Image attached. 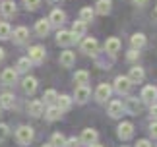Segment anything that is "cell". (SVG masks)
I'll use <instances>...</instances> for the list:
<instances>
[{
	"mask_svg": "<svg viewBox=\"0 0 157 147\" xmlns=\"http://www.w3.org/2000/svg\"><path fill=\"white\" fill-rule=\"evenodd\" d=\"M14 95H12V93H2V95H0V107H2V108H12V107H14Z\"/></svg>",
	"mask_w": 157,
	"mask_h": 147,
	"instance_id": "obj_22",
	"label": "cell"
},
{
	"mask_svg": "<svg viewBox=\"0 0 157 147\" xmlns=\"http://www.w3.org/2000/svg\"><path fill=\"white\" fill-rule=\"evenodd\" d=\"M82 48H83V52H87V54H97V48H99V45H97V41L95 39H86L82 43Z\"/></svg>",
	"mask_w": 157,
	"mask_h": 147,
	"instance_id": "obj_13",
	"label": "cell"
},
{
	"mask_svg": "<svg viewBox=\"0 0 157 147\" xmlns=\"http://www.w3.org/2000/svg\"><path fill=\"white\" fill-rule=\"evenodd\" d=\"M80 141L82 143H86V145H91L97 141V132L93 130V128H86V130L82 132V138H80Z\"/></svg>",
	"mask_w": 157,
	"mask_h": 147,
	"instance_id": "obj_5",
	"label": "cell"
},
{
	"mask_svg": "<svg viewBox=\"0 0 157 147\" xmlns=\"http://www.w3.org/2000/svg\"><path fill=\"white\" fill-rule=\"evenodd\" d=\"M0 112H2V107H0Z\"/></svg>",
	"mask_w": 157,
	"mask_h": 147,
	"instance_id": "obj_47",
	"label": "cell"
},
{
	"mask_svg": "<svg viewBox=\"0 0 157 147\" xmlns=\"http://www.w3.org/2000/svg\"><path fill=\"white\" fill-rule=\"evenodd\" d=\"M56 97H58V93H56L54 89H47V91H45V95H43V99H45V103L52 105V103H56Z\"/></svg>",
	"mask_w": 157,
	"mask_h": 147,
	"instance_id": "obj_31",
	"label": "cell"
},
{
	"mask_svg": "<svg viewBox=\"0 0 157 147\" xmlns=\"http://www.w3.org/2000/svg\"><path fill=\"white\" fill-rule=\"evenodd\" d=\"M56 41H58V45H62V47H70L72 43H76L78 39L70 31H58L56 33Z\"/></svg>",
	"mask_w": 157,
	"mask_h": 147,
	"instance_id": "obj_4",
	"label": "cell"
},
{
	"mask_svg": "<svg viewBox=\"0 0 157 147\" xmlns=\"http://www.w3.org/2000/svg\"><path fill=\"white\" fill-rule=\"evenodd\" d=\"M157 99V89L153 87V85H146L142 91V101H146V103H155Z\"/></svg>",
	"mask_w": 157,
	"mask_h": 147,
	"instance_id": "obj_11",
	"label": "cell"
},
{
	"mask_svg": "<svg viewBox=\"0 0 157 147\" xmlns=\"http://www.w3.org/2000/svg\"><path fill=\"white\" fill-rule=\"evenodd\" d=\"M138 54H140V52H138L136 48H132V51L128 52V60H136V58H138Z\"/></svg>",
	"mask_w": 157,
	"mask_h": 147,
	"instance_id": "obj_39",
	"label": "cell"
},
{
	"mask_svg": "<svg viewBox=\"0 0 157 147\" xmlns=\"http://www.w3.org/2000/svg\"><path fill=\"white\" fill-rule=\"evenodd\" d=\"M136 147H153V145H151V143H149V141H147V139H140V141H138V143H136Z\"/></svg>",
	"mask_w": 157,
	"mask_h": 147,
	"instance_id": "obj_38",
	"label": "cell"
},
{
	"mask_svg": "<svg viewBox=\"0 0 157 147\" xmlns=\"http://www.w3.org/2000/svg\"><path fill=\"white\" fill-rule=\"evenodd\" d=\"M21 87H23V91H25V93H29V95L35 93V91H37V79L31 77V76H27L25 79H23Z\"/></svg>",
	"mask_w": 157,
	"mask_h": 147,
	"instance_id": "obj_15",
	"label": "cell"
},
{
	"mask_svg": "<svg viewBox=\"0 0 157 147\" xmlns=\"http://www.w3.org/2000/svg\"><path fill=\"white\" fill-rule=\"evenodd\" d=\"M10 35H12V27H10V23L0 21V39L6 41V39H10Z\"/></svg>",
	"mask_w": 157,
	"mask_h": 147,
	"instance_id": "obj_28",
	"label": "cell"
},
{
	"mask_svg": "<svg viewBox=\"0 0 157 147\" xmlns=\"http://www.w3.org/2000/svg\"><path fill=\"white\" fill-rule=\"evenodd\" d=\"M128 110L130 112H138V110H140V103H138V99H134V97L128 99Z\"/></svg>",
	"mask_w": 157,
	"mask_h": 147,
	"instance_id": "obj_34",
	"label": "cell"
},
{
	"mask_svg": "<svg viewBox=\"0 0 157 147\" xmlns=\"http://www.w3.org/2000/svg\"><path fill=\"white\" fill-rule=\"evenodd\" d=\"M72 35L76 37V39H80V37H83L86 35V21H74V25H72V31H70Z\"/></svg>",
	"mask_w": 157,
	"mask_h": 147,
	"instance_id": "obj_18",
	"label": "cell"
},
{
	"mask_svg": "<svg viewBox=\"0 0 157 147\" xmlns=\"http://www.w3.org/2000/svg\"><path fill=\"white\" fill-rule=\"evenodd\" d=\"M29 62H35V64H39V62H43L45 60V48L43 47H31L29 48Z\"/></svg>",
	"mask_w": 157,
	"mask_h": 147,
	"instance_id": "obj_2",
	"label": "cell"
},
{
	"mask_svg": "<svg viewBox=\"0 0 157 147\" xmlns=\"http://www.w3.org/2000/svg\"><path fill=\"white\" fill-rule=\"evenodd\" d=\"M27 110H29V114H31V116L37 118V116L43 114V103H41V101H31V103H29V107H27Z\"/></svg>",
	"mask_w": 157,
	"mask_h": 147,
	"instance_id": "obj_19",
	"label": "cell"
},
{
	"mask_svg": "<svg viewBox=\"0 0 157 147\" xmlns=\"http://www.w3.org/2000/svg\"><path fill=\"white\" fill-rule=\"evenodd\" d=\"M0 79H2V83H6V85L14 83L16 79H17V70H14V68H6V70L2 72V76H0Z\"/></svg>",
	"mask_w": 157,
	"mask_h": 147,
	"instance_id": "obj_12",
	"label": "cell"
},
{
	"mask_svg": "<svg viewBox=\"0 0 157 147\" xmlns=\"http://www.w3.org/2000/svg\"><path fill=\"white\" fill-rule=\"evenodd\" d=\"M95 10H97V14H101V16L109 14V12H111V0H99Z\"/></svg>",
	"mask_w": 157,
	"mask_h": 147,
	"instance_id": "obj_25",
	"label": "cell"
},
{
	"mask_svg": "<svg viewBox=\"0 0 157 147\" xmlns=\"http://www.w3.org/2000/svg\"><path fill=\"white\" fill-rule=\"evenodd\" d=\"M151 118L157 120V105H155V103H151Z\"/></svg>",
	"mask_w": 157,
	"mask_h": 147,
	"instance_id": "obj_41",
	"label": "cell"
},
{
	"mask_svg": "<svg viewBox=\"0 0 157 147\" xmlns=\"http://www.w3.org/2000/svg\"><path fill=\"white\" fill-rule=\"evenodd\" d=\"M64 12L62 10H52V14L49 17V21H51V25H62L64 23Z\"/></svg>",
	"mask_w": 157,
	"mask_h": 147,
	"instance_id": "obj_20",
	"label": "cell"
},
{
	"mask_svg": "<svg viewBox=\"0 0 157 147\" xmlns=\"http://www.w3.org/2000/svg\"><path fill=\"white\" fill-rule=\"evenodd\" d=\"M16 138H17V141H20L21 145L31 143V139H33V128L31 126H20V128H17V132H16Z\"/></svg>",
	"mask_w": 157,
	"mask_h": 147,
	"instance_id": "obj_1",
	"label": "cell"
},
{
	"mask_svg": "<svg viewBox=\"0 0 157 147\" xmlns=\"http://www.w3.org/2000/svg\"><path fill=\"white\" fill-rule=\"evenodd\" d=\"M134 4L136 6H144V4H147V0H134Z\"/></svg>",
	"mask_w": 157,
	"mask_h": 147,
	"instance_id": "obj_42",
	"label": "cell"
},
{
	"mask_svg": "<svg viewBox=\"0 0 157 147\" xmlns=\"http://www.w3.org/2000/svg\"><path fill=\"white\" fill-rule=\"evenodd\" d=\"M132 134H134V126H132V122H122V124L118 126V138L120 139H130Z\"/></svg>",
	"mask_w": 157,
	"mask_h": 147,
	"instance_id": "obj_7",
	"label": "cell"
},
{
	"mask_svg": "<svg viewBox=\"0 0 157 147\" xmlns=\"http://www.w3.org/2000/svg\"><path fill=\"white\" fill-rule=\"evenodd\" d=\"M130 87H132V83H130V79H128V77L118 76L117 79H114V89H117L118 93H128Z\"/></svg>",
	"mask_w": 157,
	"mask_h": 147,
	"instance_id": "obj_3",
	"label": "cell"
},
{
	"mask_svg": "<svg viewBox=\"0 0 157 147\" xmlns=\"http://www.w3.org/2000/svg\"><path fill=\"white\" fill-rule=\"evenodd\" d=\"M144 70L140 68V66H134V68H130V74H128V79L130 83H142L144 81Z\"/></svg>",
	"mask_w": 157,
	"mask_h": 147,
	"instance_id": "obj_9",
	"label": "cell"
},
{
	"mask_svg": "<svg viewBox=\"0 0 157 147\" xmlns=\"http://www.w3.org/2000/svg\"><path fill=\"white\" fill-rule=\"evenodd\" d=\"M153 16H155V17H157V6H155V10H153Z\"/></svg>",
	"mask_w": 157,
	"mask_h": 147,
	"instance_id": "obj_45",
	"label": "cell"
},
{
	"mask_svg": "<svg viewBox=\"0 0 157 147\" xmlns=\"http://www.w3.org/2000/svg\"><path fill=\"white\" fill-rule=\"evenodd\" d=\"M132 48H136V51H140L142 47H146V35H142V33H136V35H132Z\"/></svg>",
	"mask_w": 157,
	"mask_h": 147,
	"instance_id": "obj_21",
	"label": "cell"
},
{
	"mask_svg": "<svg viewBox=\"0 0 157 147\" xmlns=\"http://www.w3.org/2000/svg\"><path fill=\"white\" fill-rule=\"evenodd\" d=\"M89 95H91V91H89L87 85H78L76 91H74V97H76L78 103H86L89 99Z\"/></svg>",
	"mask_w": 157,
	"mask_h": 147,
	"instance_id": "obj_6",
	"label": "cell"
},
{
	"mask_svg": "<svg viewBox=\"0 0 157 147\" xmlns=\"http://www.w3.org/2000/svg\"><path fill=\"white\" fill-rule=\"evenodd\" d=\"M29 37V31L25 27H17L16 31H14V39H16V43H23Z\"/></svg>",
	"mask_w": 157,
	"mask_h": 147,
	"instance_id": "obj_27",
	"label": "cell"
},
{
	"mask_svg": "<svg viewBox=\"0 0 157 147\" xmlns=\"http://www.w3.org/2000/svg\"><path fill=\"white\" fill-rule=\"evenodd\" d=\"M2 14L4 16H14L16 14V4L12 0H4L2 2Z\"/></svg>",
	"mask_w": 157,
	"mask_h": 147,
	"instance_id": "obj_26",
	"label": "cell"
},
{
	"mask_svg": "<svg viewBox=\"0 0 157 147\" xmlns=\"http://www.w3.org/2000/svg\"><path fill=\"white\" fill-rule=\"evenodd\" d=\"M64 141H66V138L62 136V134H52V139H51V145L52 147H64Z\"/></svg>",
	"mask_w": 157,
	"mask_h": 147,
	"instance_id": "obj_30",
	"label": "cell"
},
{
	"mask_svg": "<svg viewBox=\"0 0 157 147\" xmlns=\"http://www.w3.org/2000/svg\"><path fill=\"white\" fill-rule=\"evenodd\" d=\"M111 93H113V89H111V85H107V83H101L99 87H97V91H95V97H97V101H107L109 97H111Z\"/></svg>",
	"mask_w": 157,
	"mask_h": 147,
	"instance_id": "obj_8",
	"label": "cell"
},
{
	"mask_svg": "<svg viewBox=\"0 0 157 147\" xmlns=\"http://www.w3.org/2000/svg\"><path fill=\"white\" fill-rule=\"evenodd\" d=\"M149 132H151V136H153V138H157V120H155L153 124H151V128H149Z\"/></svg>",
	"mask_w": 157,
	"mask_h": 147,
	"instance_id": "obj_40",
	"label": "cell"
},
{
	"mask_svg": "<svg viewBox=\"0 0 157 147\" xmlns=\"http://www.w3.org/2000/svg\"><path fill=\"white\" fill-rule=\"evenodd\" d=\"M105 51H107L109 54H117V52L120 51V41L117 39V37H111V39H107V43H105Z\"/></svg>",
	"mask_w": 157,
	"mask_h": 147,
	"instance_id": "obj_16",
	"label": "cell"
},
{
	"mask_svg": "<svg viewBox=\"0 0 157 147\" xmlns=\"http://www.w3.org/2000/svg\"><path fill=\"white\" fill-rule=\"evenodd\" d=\"M4 60V48H0V62Z\"/></svg>",
	"mask_w": 157,
	"mask_h": 147,
	"instance_id": "obj_43",
	"label": "cell"
},
{
	"mask_svg": "<svg viewBox=\"0 0 157 147\" xmlns=\"http://www.w3.org/2000/svg\"><path fill=\"white\" fill-rule=\"evenodd\" d=\"M124 112V105L120 101H113L111 105H109V114L113 116V118H118V116H122Z\"/></svg>",
	"mask_w": 157,
	"mask_h": 147,
	"instance_id": "obj_14",
	"label": "cell"
},
{
	"mask_svg": "<svg viewBox=\"0 0 157 147\" xmlns=\"http://www.w3.org/2000/svg\"><path fill=\"white\" fill-rule=\"evenodd\" d=\"M23 2H25L27 10H35V8L39 6V2H41V0H23Z\"/></svg>",
	"mask_w": 157,
	"mask_h": 147,
	"instance_id": "obj_36",
	"label": "cell"
},
{
	"mask_svg": "<svg viewBox=\"0 0 157 147\" xmlns=\"http://www.w3.org/2000/svg\"><path fill=\"white\" fill-rule=\"evenodd\" d=\"M93 14H95V12H93L91 8H82L80 20H82V21H91V20H93Z\"/></svg>",
	"mask_w": 157,
	"mask_h": 147,
	"instance_id": "obj_32",
	"label": "cell"
},
{
	"mask_svg": "<svg viewBox=\"0 0 157 147\" xmlns=\"http://www.w3.org/2000/svg\"><path fill=\"white\" fill-rule=\"evenodd\" d=\"M78 143H80V141H78L76 138H70V139L64 141V147H78Z\"/></svg>",
	"mask_w": 157,
	"mask_h": 147,
	"instance_id": "obj_37",
	"label": "cell"
},
{
	"mask_svg": "<svg viewBox=\"0 0 157 147\" xmlns=\"http://www.w3.org/2000/svg\"><path fill=\"white\" fill-rule=\"evenodd\" d=\"M60 116H62V110H60L58 107H49V110H47V118H49L51 122L58 120Z\"/></svg>",
	"mask_w": 157,
	"mask_h": 147,
	"instance_id": "obj_29",
	"label": "cell"
},
{
	"mask_svg": "<svg viewBox=\"0 0 157 147\" xmlns=\"http://www.w3.org/2000/svg\"><path fill=\"white\" fill-rule=\"evenodd\" d=\"M8 134H10L8 126H6V124H0V141H2V139H6V138H8Z\"/></svg>",
	"mask_w": 157,
	"mask_h": 147,
	"instance_id": "obj_35",
	"label": "cell"
},
{
	"mask_svg": "<svg viewBox=\"0 0 157 147\" xmlns=\"http://www.w3.org/2000/svg\"><path fill=\"white\" fill-rule=\"evenodd\" d=\"M35 31H37L41 37H45L47 33L51 31V21H49V20H45V17H43V20H39L37 23H35Z\"/></svg>",
	"mask_w": 157,
	"mask_h": 147,
	"instance_id": "obj_17",
	"label": "cell"
},
{
	"mask_svg": "<svg viewBox=\"0 0 157 147\" xmlns=\"http://www.w3.org/2000/svg\"><path fill=\"white\" fill-rule=\"evenodd\" d=\"M74 81H76L78 85H87V81H89V74H87L86 70H80V72H76V76H74Z\"/></svg>",
	"mask_w": 157,
	"mask_h": 147,
	"instance_id": "obj_24",
	"label": "cell"
},
{
	"mask_svg": "<svg viewBox=\"0 0 157 147\" xmlns=\"http://www.w3.org/2000/svg\"><path fill=\"white\" fill-rule=\"evenodd\" d=\"M76 62V54L72 51H64L60 52V66H64V68H70V66H74Z\"/></svg>",
	"mask_w": 157,
	"mask_h": 147,
	"instance_id": "obj_10",
	"label": "cell"
},
{
	"mask_svg": "<svg viewBox=\"0 0 157 147\" xmlns=\"http://www.w3.org/2000/svg\"><path fill=\"white\" fill-rule=\"evenodd\" d=\"M56 107L60 110H68L72 107V99L68 95H60V97H56Z\"/></svg>",
	"mask_w": 157,
	"mask_h": 147,
	"instance_id": "obj_23",
	"label": "cell"
},
{
	"mask_svg": "<svg viewBox=\"0 0 157 147\" xmlns=\"http://www.w3.org/2000/svg\"><path fill=\"white\" fill-rule=\"evenodd\" d=\"M43 147H52V145H51V143H45V145H43Z\"/></svg>",
	"mask_w": 157,
	"mask_h": 147,
	"instance_id": "obj_46",
	"label": "cell"
},
{
	"mask_svg": "<svg viewBox=\"0 0 157 147\" xmlns=\"http://www.w3.org/2000/svg\"><path fill=\"white\" fill-rule=\"evenodd\" d=\"M89 147H103V145H99L97 141H95V143H91V145H89Z\"/></svg>",
	"mask_w": 157,
	"mask_h": 147,
	"instance_id": "obj_44",
	"label": "cell"
},
{
	"mask_svg": "<svg viewBox=\"0 0 157 147\" xmlns=\"http://www.w3.org/2000/svg\"><path fill=\"white\" fill-rule=\"evenodd\" d=\"M29 58H20L17 60V72H27L29 70Z\"/></svg>",
	"mask_w": 157,
	"mask_h": 147,
	"instance_id": "obj_33",
	"label": "cell"
}]
</instances>
